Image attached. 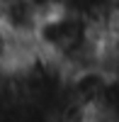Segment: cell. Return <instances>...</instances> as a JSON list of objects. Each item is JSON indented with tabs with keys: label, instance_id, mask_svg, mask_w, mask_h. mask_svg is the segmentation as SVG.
I'll return each mask as SVG.
<instances>
[]
</instances>
